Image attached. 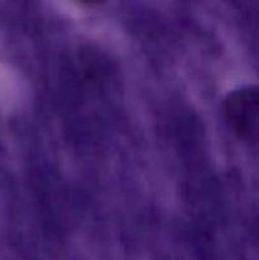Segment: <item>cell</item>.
Here are the masks:
<instances>
[{
	"label": "cell",
	"mask_w": 259,
	"mask_h": 260,
	"mask_svg": "<svg viewBox=\"0 0 259 260\" xmlns=\"http://www.w3.org/2000/svg\"><path fill=\"white\" fill-rule=\"evenodd\" d=\"M222 116L240 141L259 144V85L234 89L222 102Z\"/></svg>",
	"instance_id": "1"
}]
</instances>
